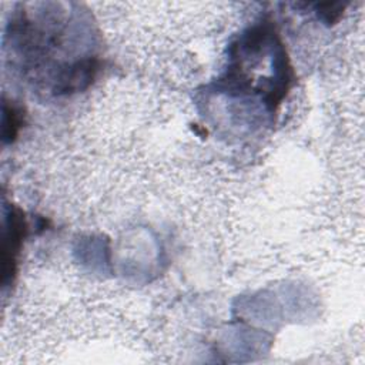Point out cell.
<instances>
[{"mask_svg": "<svg viewBox=\"0 0 365 365\" xmlns=\"http://www.w3.org/2000/svg\"><path fill=\"white\" fill-rule=\"evenodd\" d=\"M19 128V120L14 108H9L4 104V115H3V137L7 141H11Z\"/></svg>", "mask_w": 365, "mask_h": 365, "instance_id": "2", "label": "cell"}, {"mask_svg": "<svg viewBox=\"0 0 365 365\" xmlns=\"http://www.w3.org/2000/svg\"><path fill=\"white\" fill-rule=\"evenodd\" d=\"M9 225L10 227L6 230L3 237V282H6V279L14 272L16 254L20 250V241L23 237L21 228H24L21 217L14 214H11Z\"/></svg>", "mask_w": 365, "mask_h": 365, "instance_id": "1", "label": "cell"}]
</instances>
